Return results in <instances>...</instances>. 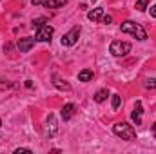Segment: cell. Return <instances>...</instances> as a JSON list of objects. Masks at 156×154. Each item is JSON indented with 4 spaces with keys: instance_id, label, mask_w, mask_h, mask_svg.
I'll return each instance as SVG.
<instances>
[{
    "instance_id": "1",
    "label": "cell",
    "mask_w": 156,
    "mask_h": 154,
    "mask_svg": "<svg viewBox=\"0 0 156 154\" xmlns=\"http://www.w3.org/2000/svg\"><path fill=\"white\" fill-rule=\"evenodd\" d=\"M120 29H122V33H127V35L134 37L136 40H147V33H145V29H144L140 24L133 22V20H125V22L120 26Z\"/></svg>"
},
{
    "instance_id": "2",
    "label": "cell",
    "mask_w": 156,
    "mask_h": 154,
    "mask_svg": "<svg viewBox=\"0 0 156 154\" xmlns=\"http://www.w3.org/2000/svg\"><path fill=\"white\" fill-rule=\"evenodd\" d=\"M113 131H115V134L120 136L122 140H127V142L136 140V131L133 129V125H129V123H125V121L116 123V125L113 127Z\"/></svg>"
},
{
    "instance_id": "3",
    "label": "cell",
    "mask_w": 156,
    "mask_h": 154,
    "mask_svg": "<svg viewBox=\"0 0 156 154\" xmlns=\"http://www.w3.org/2000/svg\"><path fill=\"white\" fill-rule=\"evenodd\" d=\"M111 53L115 56H125L131 53V44L129 42H122V40H115L111 44Z\"/></svg>"
},
{
    "instance_id": "4",
    "label": "cell",
    "mask_w": 156,
    "mask_h": 154,
    "mask_svg": "<svg viewBox=\"0 0 156 154\" xmlns=\"http://www.w3.org/2000/svg\"><path fill=\"white\" fill-rule=\"evenodd\" d=\"M80 26H76V27H73L69 33H66L64 37H62V45H67V47H71V45H75L78 42V38H80Z\"/></svg>"
},
{
    "instance_id": "5",
    "label": "cell",
    "mask_w": 156,
    "mask_h": 154,
    "mask_svg": "<svg viewBox=\"0 0 156 154\" xmlns=\"http://www.w3.org/2000/svg\"><path fill=\"white\" fill-rule=\"evenodd\" d=\"M53 33H55V29L49 24H44V26H40L37 29V38L35 40H38V42H51Z\"/></svg>"
},
{
    "instance_id": "6",
    "label": "cell",
    "mask_w": 156,
    "mask_h": 154,
    "mask_svg": "<svg viewBox=\"0 0 156 154\" xmlns=\"http://www.w3.org/2000/svg\"><path fill=\"white\" fill-rule=\"evenodd\" d=\"M56 131H58V127H56V120H55V116L49 114V118L45 120V136L47 138H51V136H55L56 134Z\"/></svg>"
},
{
    "instance_id": "7",
    "label": "cell",
    "mask_w": 156,
    "mask_h": 154,
    "mask_svg": "<svg viewBox=\"0 0 156 154\" xmlns=\"http://www.w3.org/2000/svg\"><path fill=\"white\" fill-rule=\"evenodd\" d=\"M35 47V38H20L18 40V51L20 53H27L29 49H33Z\"/></svg>"
},
{
    "instance_id": "8",
    "label": "cell",
    "mask_w": 156,
    "mask_h": 154,
    "mask_svg": "<svg viewBox=\"0 0 156 154\" xmlns=\"http://www.w3.org/2000/svg\"><path fill=\"white\" fill-rule=\"evenodd\" d=\"M142 113H144L142 102H136V103H134V109H133V113H131V118H133V121H134L136 125L142 123Z\"/></svg>"
},
{
    "instance_id": "9",
    "label": "cell",
    "mask_w": 156,
    "mask_h": 154,
    "mask_svg": "<svg viewBox=\"0 0 156 154\" xmlns=\"http://www.w3.org/2000/svg\"><path fill=\"white\" fill-rule=\"evenodd\" d=\"M102 16H104V9H102V7H94V9H91V11L87 13V18H89L91 22H100Z\"/></svg>"
},
{
    "instance_id": "10",
    "label": "cell",
    "mask_w": 156,
    "mask_h": 154,
    "mask_svg": "<svg viewBox=\"0 0 156 154\" xmlns=\"http://www.w3.org/2000/svg\"><path fill=\"white\" fill-rule=\"evenodd\" d=\"M75 114V105L73 103H66L64 107H62V118L64 120H71Z\"/></svg>"
},
{
    "instance_id": "11",
    "label": "cell",
    "mask_w": 156,
    "mask_h": 154,
    "mask_svg": "<svg viewBox=\"0 0 156 154\" xmlns=\"http://www.w3.org/2000/svg\"><path fill=\"white\" fill-rule=\"evenodd\" d=\"M66 2H67V0H45V2H44V5H45L47 9H56V7L66 5Z\"/></svg>"
},
{
    "instance_id": "12",
    "label": "cell",
    "mask_w": 156,
    "mask_h": 154,
    "mask_svg": "<svg viewBox=\"0 0 156 154\" xmlns=\"http://www.w3.org/2000/svg\"><path fill=\"white\" fill-rule=\"evenodd\" d=\"M78 80H80V82H91V80H93V71H91V69H82V71L78 73Z\"/></svg>"
},
{
    "instance_id": "13",
    "label": "cell",
    "mask_w": 156,
    "mask_h": 154,
    "mask_svg": "<svg viewBox=\"0 0 156 154\" xmlns=\"http://www.w3.org/2000/svg\"><path fill=\"white\" fill-rule=\"evenodd\" d=\"M107 96H109V91H107V89H100V91L94 94V102H96V103H102V102L107 100Z\"/></svg>"
},
{
    "instance_id": "14",
    "label": "cell",
    "mask_w": 156,
    "mask_h": 154,
    "mask_svg": "<svg viewBox=\"0 0 156 154\" xmlns=\"http://www.w3.org/2000/svg\"><path fill=\"white\" fill-rule=\"evenodd\" d=\"M55 85H56L58 89H64V91H69V89H71L69 83H66V82L62 83V80H58V78H55Z\"/></svg>"
},
{
    "instance_id": "15",
    "label": "cell",
    "mask_w": 156,
    "mask_h": 154,
    "mask_svg": "<svg viewBox=\"0 0 156 154\" xmlns=\"http://www.w3.org/2000/svg\"><path fill=\"white\" fill-rule=\"evenodd\" d=\"M147 5H149V0H138V2H136V9H138V11H145Z\"/></svg>"
},
{
    "instance_id": "16",
    "label": "cell",
    "mask_w": 156,
    "mask_h": 154,
    "mask_svg": "<svg viewBox=\"0 0 156 154\" xmlns=\"http://www.w3.org/2000/svg\"><path fill=\"white\" fill-rule=\"evenodd\" d=\"M144 85H145L147 89H156V78H147Z\"/></svg>"
},
{
    "instance_id": "17",
    "label": "cell",
    "mask_w": 156,
    "mask_h": 154,
    "mask_svg": "<svg viewBox=\"0 0 156 154\" xmlns=\"http://www.w3.org/2000/svg\"><path fill=\"white\" fill-rule=\"evenodd\" d=\"M120 103H122V98H120L118 94H113V109H115V111L120 107Z\"/></svg>"
},
{
    "instance_id": "18",
    "label": "cell",
    "mask_w": 156,
    "mask_h": 154,
    "mask_svg": "<svg viewBox=\"0 0 156 154\" xmlns=\"http://www.w3.org/2000/svg\"><path fill=\"white\" fill-rule=\"evenodd\" d=\"M45 24V18H37V20H33V27L35 29H38L40 26H44Z\"/></svg>"
},
{
    "instance_id": "19",
    "label": "cell",
    "mask_w": 156,
    "mask_h": 154,
    "mask_svg": "<svg viewBox=\"0 0 156 154\" xmlns=\"http://www.w3.org/2000/svg\"><path fill=\"white\" fill-rule=\"evenodd\" d=\"M100 22H102V24H111V22H113V16H111V15H104Z\"/></svg>"
},
{
    "instance_id": "20",
    "label": "cell",
    "mask_w": 156,
    "mask_h": 154,
    "mask_svg": "<svg viewBox=\"0 0 156 154\" xmlns=\"http://www.w3.org/2000/svg\"><path fill=\"white\" fill-rule=\"evenodd\" d=\"M20 152H31V149H16L15 154H20Z\"/></svg>"
},
{
    "instance_id": "21",
    "label": "cell",
    "mask_w": 156,
    "mask_h": 154,
    "mask_svg": "<svg viewBox=\"0 0 156 154\" xmlns=\"http://www.w3.org/2000/svg\"><path fill=\"white\" fill-rule=\"evenodd\" d=\"M151 16H154V18H156V4L151 7Z\"/></svg>"
},
{
    "instance_id": "22",
    "label": "cell",
    "mask_w": 156,
    "mask_h": 154,
    "mask_svg": "<svg viewBox=\"0 0 156 154\" xmlns=\"http://www.w3.org/2000/svg\"><path fill=\"white\" fill-rule=\"evenodd\" d=\"M31 2H33V5H38V4H44L45 0H31Z\"/></svg>"
},
{
    "instance_id": "23",
    "label": "cell",
    "mask_w": 156,
    "mask_h": 154,
    "mask_svg": "<svg viewBox=\"0 0 156 154\" xmlns=\"http://www.w3.org/2000/svg\"><path fill=\"white\" fill-rule=\"evenodd\" d=\"M153 131H154V132H156V123H154V125H153Z\"/></svg>"
},
{
    "instance_id": "24",
    "label": "cell",
    "mask_w": 156,
    "mask_h": 154,
    "mask_svg": "<svg viewBox=\"0 0 156 154\" xmlns=\"http://www.w3.org/2000/svg\"><path fill=\"white\" fill-rule=\"evenodd\" d=\"M91 2H93V4H94V2H96V0H91Z\"/></svg>"
},
{
    "instance_id": "25",
    "label": "cell",
    "mask_w": 156,
    "mask_h": 154,
    "mask_svg": "<svg viewBox=\"0 0 156 154\" xmlns=\"http://www.w3.org/2000/svg\"><path fill=\"white\" fill-rule=\"evenodd\" d=\"M0 127H2V120H0Z\"/></svg>"
}]
</instances>
